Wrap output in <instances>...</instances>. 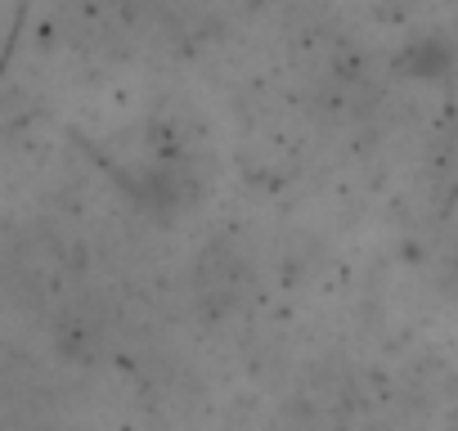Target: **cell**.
Wrapping results in <instances>:
<instances>
[{"label": "cell", "instance_id": "6da1fadb", "mask_svg": "<svg viewBox=\"0 0 458 431\" xmlns=\"http://www.w3.org/2000/svg\"><path fill=\"white\" fill-rule=\"evenodd\" d=\"M413 55H418V63H409V72H413V77H445V72H449V63H454V50H449V46H440V41H418V46H413Z\"/></svg>", "mask_w": 458, "mask_h": 431}]
</instances>
